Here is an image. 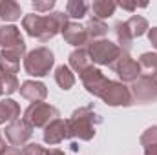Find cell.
I'll return each instance as SVG.
<instances>
[{
	"label": "cell",
	"instance_id": "4",
	"mask_svg": "<svg viewBox=\"0 0 157 155\" xmlns=\"http://www.w3.org/2000/svg\"><path fill=\"white\" fill-rule=\"evenodd\" d=\"M88 55H90V60L91 64H99V66H113V62L117 60L119 57L124 53L121 47H119L115 42L108 39H101V40H93L88 44L86 47ZM128 53V51H126Z\"/></svg>",
	"mask_w": 157,
	"mask_h": 155
},
{
	"label": "cell",
	"instance_id": "6",
	"mask_svg": "<svg viewBox=\"0 0 157 155\" xmlns=\"http://www.w3.org/2000/svg\"><path fill=\"white\" fill-rule=\"evenodd\" d=\"M99 99L108 106H132L133 104L130 88L119 80H108V84L102 89Z\"/></svg>",
	"mask_w": 157,
	"mask_h": 155
},
{
	"label": "cell",
	"instance_id": "19",
	"mask_svg": "<svg viewBox=\"0 0 157 155\" xmlns=\"http://www.w3.org/2000/svg\"><path fill=\"white\" fill-rule=\"evenodd\" d=\"M84 28H86V33H88V40H90V42L101 40L108 35V26H106V22H104V20H99V18H95V17H91V18L86 22Z\"/></svg>",
	"mask_w": 157,
	"mask_h": 155
},
{
	"label": "cell",
	"instance_id": "12",
	"mask_svg": "<svg viewBox=\"0 0 157 155\" xmlns=\"http://www.w3.org/2000/svg\"><path fill=\"white\" fill-rule=\"evenodd\" d=\"M44 142L49 144V146H55V144H60L64 139H70V133H68V120L64 119H55L53 122H49L46 128H44Z\"/></svg>",
	"mask_w": 157,
	"mask_h": 155
},
{
	"label": "cell",
	"instance_id": "13",
	"mask_svg": "<svg viewBox=\"0 0 157 155\" xmlns=\"http://www.w3.org/2000/svg\"><path fill=\"white\" fill-rule=\"evenodd\" d=\"M60 33H62L64 40H66L70 46L82 47V46H88V44H90V40H88V33H86V28L80 26L78 22L68 20V24L62 28Z\"/></svg>",
	"mask_w": 157,
	"mask_h": 155
},
{
	"label": "cell",
	"instance_id": "3",
	"mask_svg": "<svg viewBox=\"0 0 157 155\" xmlns=\"http://www.w3.org/2000/svg\"><path fill=\"white\" fill-rule=\"evenodd\" d=\"M53 66H55V55L46 46L31 49L24 57V70L31 77H46V75H49Z\"/></svg>",
	"mask_w": 157,
	"mask_h": 155
},
{
	"label": "cell",
	"instance_id": "31",
	"mask_svg": "<svg viewBox=\"0 0 157 155\" xmlns=\"http://www.w3.org/2000/svg\"><path fill=\"white\" fill-rule=\"evenodd\" d=\"M2 155H22V152H20L18 148H15V146H7L6 152H4Z\"/></svg>",
	"mask_w": 157,
	"mask_h": 155
},
{
	"label": "cell",
	"instance_id": "10",
	"mask_svg": "<svg viewBox=\"0 0 157 155\" xmlns=\"http://www.w3.org/2000/svg\"><path fill=\"white\" fill-rule=\"evenodd\" d=\"M78 77L82 80V86L86 88V91H88L90 95H93V97H101L102 89L106 88V84H108V80H110L108 77H104V73H102L99 68H95L93 64H91L84 73H80Z\"/></svg>",
	"mask_w": 157,
	"mask_h": 155
},
{
	"label": "cell",
	"instance_id": "2",
	"mask_svg": "<svg viewBox=\"0 0 157 155\" xmlns=\"http://www.w3.org/2000/svg\"><path fill=\"white\" fill-rule=\"evenodd\" d=\"M102 122V117L95 113L93 106H82L77 108L71 117L68 119V133L70 139H78V141H91L97 133V126Z\"/></svg>",
	"mask_w": 157,
	"mask_h": 155
},
{
	"label": "cell",
	"instance_id": "7",
	"mask_svg": "<svg viewBox=\"0 0 157 155\" xmlns=\"http://www.w3.org/2000/svg\"><path fill=\"white\" fill-rule=\"evenodd\" d=\"M130 91H132V97L133 100L137 102H155L157 100V80L150 75H141L137 80L132 82L130 86Z\"/></svg>",
	"mask_w": 157,
	"mask_h": 155
},
{
	"label": "cell",
	"instance_id": "30",
	"mask_svg": "<svg viewBox=\"0 0 157 155\" xmlns=\"http://www.w3.org/2000/svg\"><path fill=\"white\" fill-rule=\"evenodd\" d=\"M148 40H150V44L154 46V49L157 51V28L148 29Z\"/></svg>",
	"mask_w": 157,
	"mask_h": 155
},
{
	"label": "cell",
	"instance_id": "20",
	"mask_svg": "<svg viewBox=\"0 0 157 155\" xmlns=\"http://www.w3.org/2000/svg\"><path fill=\"white\" fill-rule=\"evenodd\" d=\"M117 9V4L112 2V0H93L91 2V11H93V17L99 18V20H104V18H110Z\"/></svg>",
	"mask_w": 157,
	"mask_h": 155
},
{
	"label": "cell",
	"instance_id": "22",
	"mask_svg": "<svg viewBox=\"0 0 157 155\" xmlns=\"http://www.w3.org/2000/svg\"><path fill=\"white\" fill-rule=\"evenodd\" d=\"M55 82L59 84V88L60 89H64V91H68V89H71L73 86H75V75H73V71L70 70V66H59L57 70H55Z\"/></svg>",
	"mask_w": 157,
	"mask_h": 155
},
{
	"label": "cell",
	"instance_id": "21",
	"mask_svg": "<svg viewBox=\"0 0 157 155\" xmlns=\"http://www.w3.org/2000/svg\"><path fill=\"white\" fill-rule=\"evenodd\" d=\"M141 146L144 155H157V126H150L141 135Z\"/></svg>",
	"mask_w": 157,
	"mask_h": 155
},
{
	"label": "cell",
	"instance_id": "15",
	"mask_svg": "<svg viewBox=\"0 0 157 155\" xmlns=\"http://www.w3.org/2000/svg\"><path fill=\"white\" fill-rule=\"evenodd\" d=\"M18 91H20V95L24 99H28L31 102H44V99L48 97L46 86L42 82H39V80H26V82H22Z\"/></svg>",
	"mask_w": 157,
	"mask_h": 155
},
{
	"label": "cell",
	"instance_id": "17",
	"mask_svg": "<svg viewBox=\"0 0 157 155\" xmlns=\"http://www.w3.org/2000/svg\"><path fill=\"white\" fill-rule=\"evenodd\" d=\"M90 66H91V60L84 47H77L75 51L70 53V70H73L75 73H78V75L84 73Z\"/></svg>",
	"mask_w": 157,
	"mask_h": 155
},
{
	"label": "cell",
	"instance_id": "35",
	"mask_svg": "<svg viewBox=\"0 0 157 155\" xmlns=\"http://www.w3.org/2000/svg\"><path fill=\"white\" fill-rule=\"evenodd\" d=\"M4 93V86H2V80H0V95Z\"/></svg>",
	"mask_w": 157,
	"mask_h": 155
},
{
	"label": "cell",
	"instance_id": "33",
	"mask_svg": "<svg viewBox=\"0 0 157 155\" xmlns=\"http://www.w3.org/2000/svg\"><path fill=\"white\" fill-rule=\"evenodd\" d=\"M46 155H64V152H60L57 148H49V150H46Z\"/></svg>",
	"mask_w": 157,
	"mask_h": 155
},
{
	"label": "cell",
	"instance_id": "28",
	"mask_svg": "<svg viewBox=\"0 0 157 155\" xmlns=\"http://www.w3.org/2000/svg\"><path fill=\"white\" fill-rule=\"evenodd\" d=\"M22 155H46V148L37 142H29L22 148Z\"/></svg>",
	"mask_w": 157,
	"mask_h": 155
},
{
	"label": "cell",
	"instance_id": "18",
	"mask_svg": "<svg viewBox=\"0 0 157 155\" xmlns=\"http://www.w3.org/2000/svg\"><path fill=\"white\" fill-rule=\"evenodd\" d=\"M22 15V7L15 0H0V18L4 22H15Z\"/></svg>",
	"mask_w": 157,
	"mask_h": 155
},
{
	"label": "cell",
	"instance_id": "23",
	"mask_svg": "<svg viewBox=\"0 0 157 155\" xmlns=\"http://www.w3.org/2000/svg\"><path fill=\"white\" fill-rule=\"evenodd\" d=\"M126 28H128L132 39H139V37H143V35L150 29V28H148V20H146L144 17H141V15L130 17V18L126 20Z\"/></svg>",
	"mask_w": 157,
	"mask_h": 155
},
{
	"label": "cell",
	"instance_id": "5",
	"mask_svg": "<svg viewBox=\"0 0 157 155\" xmlns=\"http://www.w3.org/2000/svg\"><path fill=\"white\" fill-rule=\"evenodd\" d=\"M59 117H60L59 108L48 102H31L24 112V120L29 122L33 128H46L49 122H53Z\"/></svg>",
	"mask_w": 157,
	"mask_h": 155
},
{
	"label": "cell",
	"instance_id": "8",
	"mask_svg": "<svg viewBox=\"0 0 157 155\" xmlns=\"http://www.w3.org/2000/svg\"><path fill=\"white\" fill-rule=\"evenodd\" d=\"M4 133H6V139H7V142L11 144V146H15V148H24L26 146V142L31 139V135H33V126L29 124V122H26L24 119H17V120H13V122H9L7 126H6V130H4Z\"/></svg>",
	"mask_w": 157,
	"mask_h": 155
},
{
	"label": "cell",
	"instance_id": "16",
	"mask_svg": "<svg viewBox=\"0 0 157 155\" xmlns=\"http://www.w3.org/2000/svg\"><path fill=\"white\" fill-rule=\"evenodd\" d=\"M17 119H20V104L13 99L0 100V124H9Z\"/></svg>",
	"mask_w": 157,
	"mask_h": 155
},
{
	"label": "cell",
	"instance_id": "9",
	"mask_svg": "<svg viewBox=\"0 0 157 155\" xmlns=\"http://www.w3.org/2000/svg\"><path fill=\"white\" fill-rule=\"evenodd\" d=\"M112 70L119 75V78L122 80V84H124V82H133V80H137V78L143 75L139 62L133 60V59L130 57V53H126V51L113 62Z\"/></svg>",
	"mask_w": 157,
	"mask_h": 155
},
{
	"label": "cell",
	"instance_id": "1",
	"mask_svg": "<svg viewBox=\"0 0 157 155\" xmlns=\"http://www.w3.org/2000/svg\"><path fill=\"white\" fill-rule=\"evenodd\" d=\"M68 15L62 11H53L49 15H37V13H29L22 18V28L26 29V33L33 39L40 42H48L53 37H57L62 28L68 24Z\"/></svg>",
	"mask_w": 157,
	"mask_h": 155
},
{
	"label": "cell",
	"instance_id": "14",
	"mask_svg": "<svg viewBox=\"0 0 157 155\" xmlns=\"http://www.w3.org/2000/svg\"><path fill=\"white\" fill-rule=\"evenodd\" d=\"M0 46L2 49H26V42L20 35V29L13 24L0 28Z\"/></svg>",
	"mask_w": 157,
	"mask_h": 155
},
{
	"label": "cell",
	"instance_id": "34",
	"mask_svg": "<svg viewBox=\"0 0 157 155\" xmlns=\"http://www.w3.org/2000/svg\"><path fill=\"white\" fill-rule=\"evenodd\" d=\"M6 148H7V144H6V141H4V137H2V131H0V155L6 152Z\"/></svg>",
	"mask_w": 157,
	"mask_h": 155
},
{
	"label": "cell",
	"instance_id": "26",
	"mask_svg": "<svg viewBox=\"0 0 157 155\" xmlns=\"http://www.w3.org/2000/svg\"><path fill=\"white\" fill-rule=\"evenodd\" d=\"M86 13H88V4H86L84 0H70V2L66 4V15H68V18H71L73 22L84 18Z\"/></svg>",
	"mask_w": 157,
	"mask_h": 155
},
{
	"label": "cell",
	"instance_id": "25",
	"mask_svg": "<svg viewBox=\"0 0 157 155\" xmlns=\"http://www.w3.org/2000/svg\"><path fill=\"white\" fill-rule=\"evenodd\" d=\"M139 66H141V71H146L144 75H150L157 80V51L155 53H143L139 57Z\"/></svg>",
	"mask_w": 157,
	"mask_h": 155
},
{
	"label": "cell",
	"instance_id": "24",
	"mask_svg": "<svg viewBox=\"0 0 157 155\" xmlns=\"http://www.w3.org/2000/svg\"><path fill=\"white\" fill-rule=\"evenodd\" d=\"M113 31H115V37H117V46L122 51L130 53V47H132L133 39H132V35H130V31L126 28V22H117L115 28H113Z\"/></svg>",
	"mask_w": 157,
	"mask_h": 155
},
{
	"label": "cell",
	"instance_id": "29",
	"mask_svg": "<svg viewBox=\"0 0 157 155\" xmlns=\"http://www.w3.org/2000/svg\"><path fill=\"white\" fill-rule=\"evenodd\" d=\"M31 6H33L35 11H39V13H46V11H49V9L55 7V0H46V2H39V0H35Z\"/></svg>",
	"mask_w": 157,
	"mask_h": 155
},
{
	"label": "cell",
	"instance_id": "32",
	"mask_svg": "<svg viewBox=\"0 0 157 155\" xmlns=\"http://www.w3.org/2000/svg\"><path fill=\"white\" fill-rule=\"evenodd\" d=\"M117 6H121L122 9H128V11H133V9H137V4H130V2H119Z\"/></svg>",
	"mask_w": 157,
	"mask_h": 155
},
{
	"label": "cell",
	"instance_id": "27",
	"mask_svg": "<svg viewBox=\"0 0 157 155\" xmlns=\"http://www.w3.org/2000/svg\"><path fill=\"white\" fill-rule=\"evenodd\" d=\"M0 80H2V86H4V93L6 95H11V93L18 91V88H20L17 75H0Z\"/></svg>",
	"mask_w": 157,
	"mask_h": 155
},
{
	"label": "cell",
	"instance_id": "11",
	"mask_svg": "<svg viewBox=\"0 0 157 155\" xmlns=\"http://www.w3.org/2000/svg\"><path fill=\"white\" fill-rule=\"evenodd\" d=\"M26 57V49H2L0 51V75H17L20 59Z\"/></svg>",
	"mask_w": 157,
	"mask_h": 155
}]
</instances>
